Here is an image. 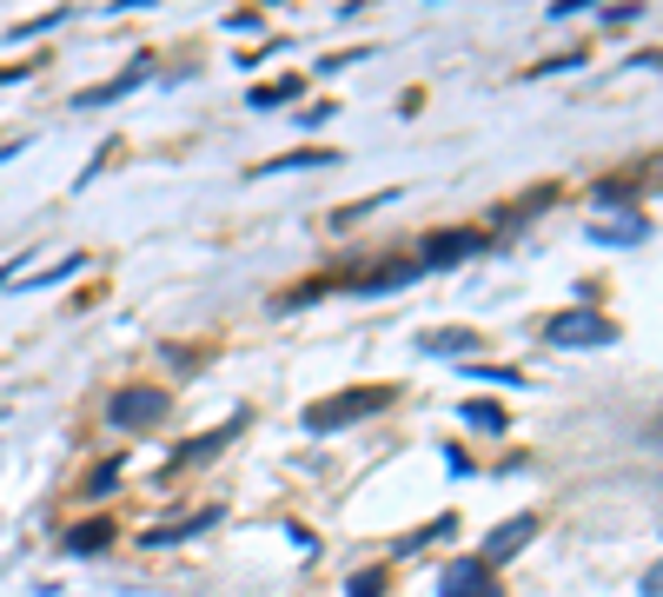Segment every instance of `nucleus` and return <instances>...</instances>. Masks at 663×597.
Masks as SVG:
<instances>
[{
  "label": "nucleus",
  "mask_w": 663,
  "mask_h": 597,
  "mask_svg": "<svg viewBox=\"0 0 663 597\" xmlns=\"http://www.w3.org/2000/svg\"><path fill=\"white\" fill-rule=\"evenodd\" d=\"M385 398H391V392H378V385H352V392H332V398L305 405V432H312V439H325V432H346V425H359V418L385 411Z\"/></svg>",
  "instance_id": "f257e3e1"
},
{
  "label": "nucleus",
  "mask_w": 663,
  "mask_h": 597,
  "mask_svg": "<svg viewBox=\"0 0 663 597\" xmlns=\"http://www.w3.org/2000/svg\"><path fill=\"white\" fill-rule=\"evenodd\" d=\"M166 418V392L159 385H120L107 398V425H120V432H140V425H159Z\"/></svg>",
  "instance_id": "f03ea898"
},
{
  "label": "nucleus",
  "mask_w": 663,
  "mask_h": 597,
  "mask_svg": "<svg viewBox=\"0 0 663 597\" xmlns=\"http://www.w3.org/2000/svg\"><path fill=\"white\" fill-rule=\"evenodd\" d=\"M544 338H551L557 353H570V346H611L617 325H611L604 312H557V319L544 325Z\"/></svg>",
  "instance_id": "7ed1b4c3"
},
{
  "label": "nucleus",
  "mask_w": 663,
  "mask_h": 597,
  "mask_svg": "<svg viewBox=\"0 0 663 597\" xmlns=\"http://www.w3.org/2000/svg\"><path fill=\"white\" fill-rule=\"evenodd\" d=\"M438 597H505V590H497V571L484 558H451L438 577Z\"/></svg>",
  "instance_id": "20e7f679"
},
{
  "label": "nucleus",
  "mask_w": 663,
  "mask_h": 597,
  "mask_svg": "<svg viewBox=\"0 0 663 597\" xmlns=\"http://www.w3.org/2000/svg\"><path fill=\"white\" fill-rule=\"evenodd\" d=\"M146 80H153V53H133V67H126L120 80H107V87H87V94H73V107H80V114L113 107V100H126L133 87H146Z\"/></svg>",
  "instance_id": "39448f33"
},
{
  "label": "nucleus",
  "mask_w": 663,
  "mask_h": 597,
  "mask_svg": "<svg viewBox=\"0 0 663 597\" xmlns=\"http://www.w3.org/2000/svg\"><path fill=\"white\" fill-rule=\"evenodd\" d=\"M478 246H484L478 232H432V239H425V252H419V273H445V266L471 260Z\"/></svg>",
  "instance_id": "423d86ee"
},
{
  "label": "nucleus",
  "mask_w": 663,
  "mask_h": 597,
  "mask_svg": "<svg viewBox=\"0 0 663 597\" xmlns=\"http://www.w3.org/2000/svg\"><path fill=\"white\" fill-rule=\"evenodd\" d=\"M531 538H538V518H531V511H525V518H505V525H497V532L484 538V551H478V558H484V564L497 571V564H505V558H518V551H525Z\"/></svg>",
  "instance_id": "0eeeda50"
},
{
  "label": "nucleus",
  "mask_w": 663,
  "mask_h": 597,
  "mask_svg": "<svg viewBox=\"0 0 663 597\" xmlns=\"http://www.w3.org/2000/svg\"><path fill=\"white\" fill-rule=\"evenodd\" d=\"M219 518H226V511H219V504H206V511H186V518H166V525H153V532H146L140 545H153V551H159V545H186V538L213 532Z\"/></svg>",
  "instance_id": "6e6552de"
},
{
  "label": "nucleus",
  "mask_w": 663,
  "mask_h": 597,
  "mask_svg": "<svg viewBox=\"0 0 663 597\" xmlns=\"http://www.w3.org/2000/svg\"><path fill=\"white\" fill-rule=\"evenodd\" d=\"M425 359H465L471 346H478V325H445V332H419L411 338Z\"/></svg>",
  "instance_id": "1a4fd4ad"
},
{
  "label": "nucleus",
  "mask_w": 663,
  "mask_h": 597,
  "mask_svg": "<svg viewBox=\"0 0 663 597\" xmlns=\"http://www.w3.org/2000/svg\"><path fill=\"white\" fill-rule=\"evenodd\" d=\"M584 232H591L598 246H643V239H650V219H643V213H617L611 226H584Z\"/></svg>",
  "instance_id": "9d476101"
},
{
  "label": "nucleus",
  "mask_w": 663,
  "mask_h": 597,
  "mask_svg": "<svg viewBox=\"0 0 663 597\" xmlns=\"http://www.w3.org/2000/svg\"><path fill=\"white\" fill-rule=\"evenodd\" d=\"M239 425H245V411H232V418L219 425V432H206V439H193V445H180V452H173V465H200V458H213V452H226V445H232V432H239Z\"/></svg>",
  "instance_id": "9b49d317"
},
{
  "label": "nucleus",
  "mask_w": 663,
  "mask_h": 597,
  "mask_svg": "<svg viewBox=\"0 0 663 597\" xmlns=\"http://www.w3.org/2000/svg\"><path fill=\"white\" fill-rule=\"evenodd\" d=\"M107 545H113V518H87V525L67 532V551H73V558H100Z\"/></svg>",
  "instance_id": "f8f14e48"
},
{
  "label": "nucleus",
  "mask_w": 663,
  "mask_h": 597,
  "mask_svg": "<svg viewBox=\"0 0 663 597\" xmlns=\"http://www.w3.org/2000/svg\"><path fill=\"white\" fill-rule=\"evenodd\" d=\"M458 418H465V425H478V432H505V425H511V418H505V405H491V398H465V405H458Z\"/></svg>",
  "instance_id": "ddd939ff"
},
{
  "label": "nucleus",
  "mask_w": 663,
  "mask_h": 597,
  "mask_svg": "<svg viewBox=\"0 0 663 597\" xmlns=\"http://www.w3.org/2000/svg\"><path fill=\"white\" fill-rule=\"evenodd\" d=\"M73 273H87V252H67V260H60L53 273H40V279H21V286H27V292H47V286H67Z\"/></svg>",
  "instance_id": "4468645a"
},
{
  "label": "nucleus",
  "mask_w": 663,
  "mask_h": 597,
  "mask_svg": "<svg viewBox=\"0 0 663 597\" xmlns=\"http://www.w3.org/2000/svg\"><path fill=\"white\" fill-rule=\"evenodd\" d=\"M305 166H339L332 153H286V159H266L260 174H305Z\"/></svg>",
  "instance_id": "2eb2a0df"
},
{
  "label": "nucleus",
  "mask_w": 663,
  "mask_h": 597,
  "mask_svg": "<svg viewBox=\"0 0 663 597\" xmlns=\"http://www.w3.org/2000/svg\"><path fill=\"white\" fill-rule=\"evenodd\" d=\"M286 100H299V80H273V87H253V107L266 114V107H286Z\"/></svg>",
  "instance_id": "dca6fc26"
},
{
  "label": "nucleus",
  "mask_w": 663,
  "mask_h": 597,
  "mask_svg": "<svg viewBox=\"0 0 663 597\" xmlns=\"http://www.w3.org/2000/svg\"><path fill=\"white\" fill-rule=\"evenodd\" d=\"M398 193H378V200H359V206H346V213H332V226H359V219H372L378 206H391Z\"/></svg>",
  "instance_id": "f3484780"
},
{
  "label": "nucleus",
  "mask_w": 663,
  "mask_h": 597,
  "mask_svg": "<svg viewBox=\"0 0 663 597\" xmlns=\"http://www.w3.org/2000/svg\"><path fill=\"white\" fill-rule=\"evenodd\" d=\"M465 379H484V385H525V372H511V366H471Z\"/></svg>",
  "instance_id": "a211bd4d"
},
{
  "label": "nucleus",
  "mask_w": 663,
  "mask_h": 597,
  "mask_svg": "<svg viewBox=\"0 0 663 597\" xmlns=\"http://www.w3.org/2000/svg\"><path fill=\"white\" fill-rule=\"evenodd\" d=\"M445 532H451V518H438L432 532H411V538H398V558H411V551H425V545H432V538H445Z\"/></svg>",
  "instance_id": "6ab92c4d"
},
{
  "label": "nucleus",
  "mask_w": 663,
  "mask_h": 597,
  "mask_svg": "<svg viewBox=\"0 0 663 597\" xmlns=\"http://www.w3.org/2000/svg\"><path fill=\"white\" fill-rule=\"evenodd\" d=\"M346 597H385V571H359V577L346 584Z\"/></svg>",
  "instance_id": "aec40b11"
},
{
  "label": "nucleus",
  "mask_w": 663,
  "mask_h": 597,
  "mask_svg": "<svg viewBox=\"0 0 663 597\" xmlns=\"http://www.w3.org/2000/svg\"><path fill=\"white\" fill-rule=\"evenodd\" d=\"M113 478H120V465H113V458H107V465H100V471H94V478H87V491H94V498H107V491H113Z\"/></svg>",
  "instance_id": "412c9836"
},
{
  "label": "nucleus",
  "mask_w": 663,
  "mask_h": 597,
  "mask_svg": "<svg viewBox=\"0 0 663 597\" xmlns=\"http://www.w3.org/2000/svg\"><path fill=\"white\" fill-rule=\"evenodd\" d=\"M332 114H339V107H332V100H318V107H305V114H299V127H325Z\"/></svg>",
  "instance_id": "4be33fe9"
},
{
  "label": "nucleus",
  "mask_w": 663,
  "mask_h": 597,
  "mask_svg": "<svg viewBox=\"0 0 663 597\" xmlns=\"http://www.w3.org/2000/svg\"><path fill=\"white\" fill-rule=\"evenodd\" d=\"M226 27H232V34H260L266 21H260V14H226Z\"/></svg>",
  "instance_id": "5701e85b"
},
{
  "label": "nucleus",
  "mask_w": 663,
  "mask_h": 597,
  "mask_svg": "<svg viewBox=\"0 0 663 597\" xmlns=\"http://www.w3.org/2000/svg\"><path fill=\"white\" fill-rule=\"evenodd\" d=\"M34 67H0V87H14V80H27Z\"/></svg>",
  "instance_id": "b1692460"
},
{
  "label": "nucleus",
  "mask_w": 663,
  "mask_h": 597,
  "mask_svg": "<svg viewBox=\"0 0 663 597\" xmlns=\"http://www.w3.org/2000/svg\"><path fill=\"white\" fill-rule=\"evenodd\" d=\"M27 266V252H21V260H8V266H0V286H14V273Z\"/></svg>",
  "instance_id": "393cba45"
},
{
  "label": "nucleus",
  "mask_w": 663,
  "mask_h": 597,
  "mask_svg": "<svg viewBox=\"0 0 663 597\" xmlns=\"http://www.w3.org/2000/svg\"><path fill=\"white\" fill-rule=\"evenodd\" d=\"M27 153V140H8V146H0V166H8V159H21Z\"/></svg>",
  "instance_id": "a878e982"
}]
</instances>
